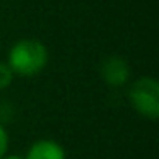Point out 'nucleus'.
Returning <instances> with one entry per match:
<instances>
[{
  "mask_svg": "<svg viewBox=\"0 0 159 159\" xmlns=\"http://www.w3.org/2000/svg\"><path fill=\"white\" fill-rule=\"evenodd\" d=\"M26 159H65V151L58 142L43 139L29 147Z\"/></svg>",
  "mask_w": 159,
  "mask_h": 159,
  "instance_id": "20e7f679",
  "label": "nucleus"
},
{
  "mask_svg": "<svg viewBox=\"0 0 159 159\" xmlns=\"http://www.w3.org/2000/svg\"><path fill=\"white\" fill-rule=\"evenodd\" d=\"M12 79H14V72L11 70V67L7 63L0 62V91L7 89L12 84Z\"/></svg>",
  "mask_w": 159,
  "mask_h": 159,
  "instance_id": "39448f33",
  "label": "nucleus"
},
{
  "mask_svg": "<svg viewBox=\"0 0 159 159\" xmlns=\"http://www.w3.org/2000/svg\"><path fill=\"white\" fill-rule=\"evenodd\" d=\"M48 62V50L38 39H21L9 52L11 70L17 75L33 77L45 69Z\"/></svg>",
  "mask_w": 159,
  "mask_h": 159,
  "instance_id": "f257e3e1",
  "label": "nucleus"
},
{
  "mask_svg": "<svg viewBox=\"0 0 159 159\" xmlns=\"http://www.w3.org/2000/svg\"><path fill=\"white\" fill-rule=\"evenodd\" d=\"M128 99L139 115L149 118V120H157L159 84L154 77H140L135 80L128 91Z\"/></svg>",
  "mask_w": 159,
  "mask_h": 159,
  "instance_id": "f03ea898",
  "label": "nucleus"
},
{
  "mask_svg": "<svg viewBox=\"0 0 159 159\" xmlns=\"http://www.w3.org/2000/svg\"><path fill=\"white\" fill-rule=\"evenodd\" d=\"M7 147H9V135H7V130L4 128V125L0 123V157L5 156Z\"/></svg>",
  "mask_w": 159,
  "mask_h": 159,
  "instance_id": "423d86ee",
  "label": "nucleus"
},
{
  "mask_svg": "<svg viewBox=\"0 0 159 159\" xmlns=\"http://www.w3.org/2000/svg\"><path fill=\"white\" fill-rule=\"evenodd\" d=\"M0 159H22V157H19V156H2Z\"/></svg>",
  "mask_w": 159,
  "mask_h": 159,
  "instance_id": "0eeeda50",
  "label": "nucleus"
},
{
  "mask_svg": "<svg viewBox=\"0 0 159 159\" xmlns=\"http://www.w3.org/2000/svg\"><path fill=\"white\" fill-rule=\"evenodd\" d=\"M101 77L111 87H121L130 79V67L121 57H108L101 63Z\"/></svg>",
  "mask_w": 159,
  "mask_h": 159,
  "instance_id": "7ed1b4c3",
  "label": "nucleus"
}]
</instances>
